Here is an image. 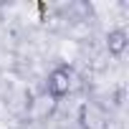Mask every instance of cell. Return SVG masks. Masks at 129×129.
<instances>
[{"label":"cell","instance_id":"6da1fadb","mask_svg":"<svg viewBox=\"0 0 129 129\" xmlns=\"http://www.w3.org/2000/svg\"><path fill=\"white\" fill-rule=\"evenodd\" d=\"M71 89H74V69H71V66L61 63V66H56V69L48 71V79H46V94H48L53 101L69 96Z\"/></svg>","mask_w":129,"mask_h":129},{"label":"cell","instance_id":"3957f363","mask_svg":"<svg viewBox=\"0 0 129 129\" xmlns=\"http://www.w3.org/2000/svg\"><path fill=\"white\" fill-rule=\"evenodd\" d=\"M126 48H129V33L124 28H111L106 33V51L111 56H124Z\"/></svg>","mask_w":129,"mask_h":129},{"label":"cell","instance_id":"7a4b0ae2","mask_svg":"<svg viewBox=\"0 0 129 129\" xmlns=\"http://www.w3.org/2000/svg\"><path fill=\"white\" fill-rule=\"evenodd\" d=\"M79 124L81 129H109V114L96 101H84L79 106Z\"/></svg>","mask_w":129,"mask_h":129}]
</instances>
